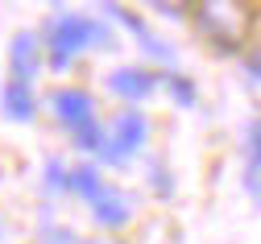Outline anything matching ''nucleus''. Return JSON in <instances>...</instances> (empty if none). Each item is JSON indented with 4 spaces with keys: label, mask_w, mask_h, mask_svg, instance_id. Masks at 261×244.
<instances>
[{
    "label": "nucleus",
    "mask_w": 261,
    "mask_h": 244,
    "mask_svg": "<svg viewBox=\"0 0 261 244\" xmlns=\"http://www.w3.org/2000/svg\"><path fill=\"white\" fill-rule=\"evenodd\" d=\"M91 215H95V224H100V228H124L128 224V215H133V211H128V203H124V195H112V191H104L100 199H95L91 203Z\"/></svg>",
    "instance_id": "obj_9"
},
{
    "label": "nucleus",
    "mask_w": 261,
    "mask_h": 244,
    "mask_svg": "<svg viewBox=\"0 0 261 244\" xmlns=\"http://www.w3.org/2000/svg\"><path fill=\"white\" fill-rule=\"evenodd\" d=\"M104 13H108L112 21H120L128 33H133V38H137V46H141L149 58H162V62H170V58H174V50H170L166 42H158V38H153V29H149V25H145V21H141L133 9H124V5H108Z\"/></svg>",
    "instance_id": "obj_5"
},
{
    "label": "nucleus",
    "mask_w": 261,
    "mask_h": 244,
    "mask_svg": "<svg viewBox=\"0 0 261 244\" xmlns=\"http://www.w3.org/2000/svg\"><path fill=\"white\" fill-rule=\"evenodd\" d=\"M153 186L162 195H170V178H166V170H162V161H153Z\"/></svg>",
    "instance_id": "obj_17"
},
{
    "label": "nucleus",
    "mask_w": 261,
    "mask_h": 244,
    "mask_svg": "<svg viewBox=\"0 0 261 244\" xmlns=\"http://www.w3.org/2000/svg\"><path fill=\"white\" fill-rule=\"evenodd\" d=\"M108 137L124 149V157H133V153L145 145V137H149V120H145L137 108H124V112L112 120V132H108Z\"/></svg>",
    "instance_id": "obj_7"
},
{
    "label": "nucleus",
    "mask_w": 261,
    "mask_h": 244,
    "mask_svg": "<svg viewBox=\"0 0 261 244\" xmlns=\"http://www.w3.org/2000/svg\"><path fill=\"white\" fill-rule=\"evenodd\" d=\"M46 54H50V66L54 71H71V62L91 50V46H112V29L95 17H83V13H58L50 25H46Z\"/></svg>",
    "instance_id": "obj_1"
},
{
    "label": "nucleus",
    "mask_w": 261,
    "mask_h": 244,
    "mask_svg": "<svg viewBox=\"0 0 261 244\" xmlns=\"http://www.w3.org/2000/svg\"><path fill=\"white\" fill-rule=\"evenodd\" d=\"M191 21L199 29V38L216 46L220 54H241L249 38V21L253 13L245 5H228V0H207V5L191 9Z\"/></svg>",
    "instance_id": "obj_2"
},
{
    "label": "nucleus",
    "mask_w": 261,
    "mask_h": 244,
    "mask_svg": "<svg viewBox=\"0 0 261 244\" xmlns=\"http://www.w3.org/2000/svg\"><path fill=\"white\" fill-rule=\"evenodd\" d=\"M42 182H46V195H62V191H67V166H62V161H50Z\"/></svg>",
    "instance_id": "obj_14"
},
{
    "label": "nucleus",
    "mask_w": 261,
    "mask_h": 244,
    "mask_svg": "<svg viewBox=\"0 0 261 244\" xmlns=\"http://www.w3.org/2000/svg\"><path fill=\"white\" fill-rule=\"evenodd\" d=\"M241 66H245V75H253L261 83V50H241Z\"/></svg>",
    "instance_id": "obj_16"
},
{
    "label": "nucleus",
    "mask_w": 261,
    "mask_h": 244,
    "mask_svg": "<svg viewBox=\"0 0 261 244\" xmlns=\"http://www.w3.org/2000/svg\"><path fill=\"white\" fill-rule=\"evenodd\" d=\"M0 112H5L13 124H29L34 120L38 116V99H34V91H29V83L9 79L5 91H0Z\"/></svg>",
    "instance_id": "obj_8"
},
{
    "label": "nucleus",
    "mask_w": 261,
    "mask_h": 244,
    "mask_svg": "<svg viewBox=\"0 0 261 244\" xmlns=\"http://www.w3.org/2000/svg\"><path fill=\"white\" fill-rule=\"evenodd\" d=\"M245 186H249V195L261 203V178H253V174H245Z\"/></svg>",
    "instance_id": "obj_18"
},
{
    "label": "nucleus",
    "mask_w": 261,
    "mask_h": 244,
    "mask_svg": "<svg viewBox=\"0 0 261 244\" xmlns=\"http://www.w3.org/2000/svg\"><path fill=\"white\" fill-rule=\"evenodd\" d=\"M158 87V71H145V66H120V71L108 75V91L137 103V99H149Z\"/></svg>",
    "instance_id": "obj_4"
},
{
    "label": "nucleus",
    "mask_w": 261,
    "mask_h": 244,
    "mask_svg": "<svg viewBox=\"0 0 261 244\" xmlns=\"http://www.w3.org/2000/svg\"><path fill=\"white\" fill-rule=\"evenodd\" d=\"M158 83H166V87L174 91V99L182 103V108H195V99H199L195 83H191L187 75H178V71H162V75H158Z\"/></svg>",
    "instance_id": "obj_12"
},
{
    "label": "nucleus",
    "mask_w": 261,
    "mask_h": 244,
    "mask_svg": "<svg viewBox=\"0 0 261 244\" xmlns=\"http://www.w3.org/2000/svg\"><path fill=\"white\" fill-rule=\"evenodd\" d=\"M9 79L17 83H29L38 71H42V38L38 33H17L13 46H9Z\"/></svg>",
    "instance_id": "obj_3"
},
{
    "label": "nucleus",
    "mask_w": 261,
    "mask_h": 244,
    "mask_svg": "<svg viewBox=\"0 0 261 244\" xmlns=\"http://www.w3.org/2000/svg\"><path fill=\"white\" fill-rule=\"evenodd\" d=\"M100 141H104L100 120H87V124L71 128V145H75V149H83V153H95V149H100Z\"/></svg>",
    "instance_id": "obj_13"
},
{
    "label": "nucleus",
    "mask_w": 261,
    "mask_h": 244,
    "mask_svg": "<svg viewBox=\"0 0 261 244\" xmlns=\"http://www.w3.org/2000/svg\"><path fill=\"white\" fill-rule=\"evenodd\" d=\"M245 174L261 178V116H253V124L245 128Z\"/></svg>",
    "instance_id": "obj_11"
},
{
    "label": "nucleus",
    "mask_w": 261,
    "mask_h": 244,
    "mask_svg": "<svg viewBox=\"0 0 261 244\" xmlns=\"http://www.w3.org/2000/svg\"><path fill=\"white\" fill-rule=\"evenodd\" d=\"M50 108H54V116L67 124V128H79V124L95 120V112H91V95H87V91H79V87L54 91V95H50Z\"/></svg>",
    "instance_id": "obj_6"
},
{
    "label": "nucleus",
    "mask_w": 261,
    "mask_h": 244,
    "mask_svg": "<svg viewBox=\"0 0 261 244\" xmlns=\"http://www.w3.org/2000/svg\"><path fill=\"white\" fill-rule=\"evenodd\" d=\"M67 191H75V195L91 207L95 199L104 195V178H100V170H95V166H71V170H67Z\"/></svg>",
    "instance_id": "obj_10"
},
{
    "label": "nucleus",
    "mask_w": 261,
    "mask_h": 244,
    "mask_svg": "<svg viewBox=\"0 0 261 244\" xmlns=\"http://www.w3.org/2000/svg\"><path fill=\"white\" fill-rule=\"evenodd\" d=\"M95 157H100L104 166H124V161H128V157H124V149H120V145L112 141L108 132H104V141H100V149H95Z\"/></svg>",
    "instance_id": "obj_15"
}]
</instances>
